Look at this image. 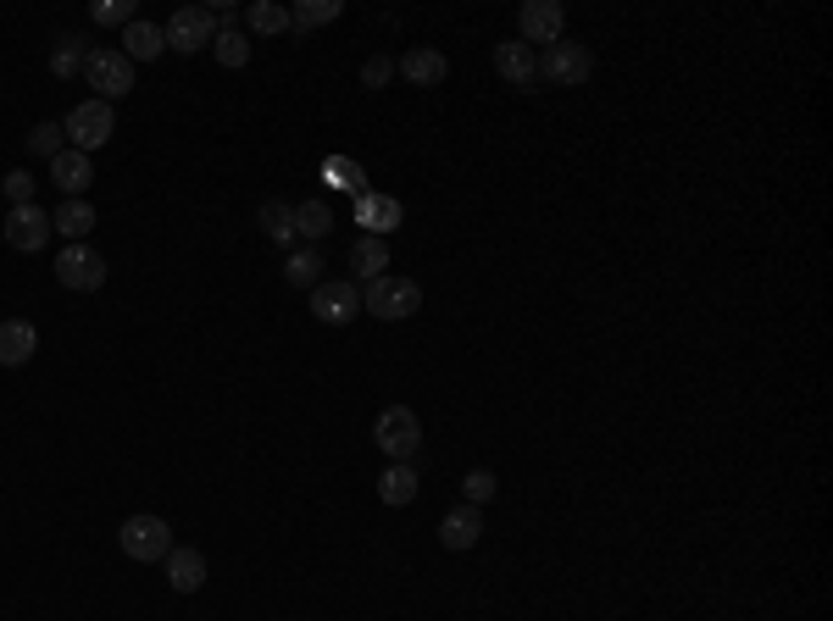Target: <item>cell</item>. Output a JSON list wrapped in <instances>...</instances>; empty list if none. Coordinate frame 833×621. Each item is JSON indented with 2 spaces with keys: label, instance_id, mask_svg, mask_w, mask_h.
Wrapping results in <instances>:
<instances>
[{
  "label": "cell",
  "instance_id": "1",
  "mask_svg": "<svg viewBox=\"0 0 833 621\" xmlns=\"http://www.w3.org/2000/svg\"><path fill=\"white\" fill-rule=\"evenodd\" d=\"M361 311L378 317V322H405V317L423 311V289H416L411 278H389V272H383L378 283L361 289Z\"/></svg>",
  "mask_w": 833,
  "mask_h": 621
},
{
  "label": "cell",
  "instance_id": "2",
  "mask_svg": "<svg viewBox=\"0 0 833 621\" xmlns=\"http://www.w3.org/2000/svg\"><path fill=\"white\" fill-rule=\"evenodd\" d=\"M62 134H68V145L73 151H84V156H95L112 134H117V112L95 95V101H79L68 117H62Z\"/></svg>",
  "mask_w": 833,
  "mask_h": 621
},
{
  "label": "cell",
  "instance_id": "3",
  "mask_svg": "<svg viewBox=\"0 0 833 621\" xmlns=\"http://www.w3.org/2000/svg\"><path fill=\"white\" fill-rule=\"evenodd\" d=\"M372 444L389 460H411L416 444H423V422H416V411H405V405H383L378 422H372Z\"/></svg>",
  "mask_w": 833,
  "mask_h": 621
},
{
  "label": "cell",
  "instance_id": "4",
  "mask_svg": "<svg viewBox=\"0 0 833 621\" xmlns=\"http://www.w3.org/2000/svg\"><path fill=\"white\" fill-rule=\"evenodd\" d=\"M117 544H123V555H128V560L151 566V560H167V549H173V527H167L162 516H128V521L117 527Z\"/></svg>",
  "mask_w": 833,
  "mask_h": 621
},
{
  "label": "cell",
  "instance_id": "5",
  "mask_svg": "<svg viewBox=\"0 0 833 621\" xmlns=\"http://www.w3.org/2000/svg\"><path fill=\"white\" fill-rule=\"evenodd\" d=\"M84 79H90V90H101L106 106L123 101V95H134V62L123 51H90L84 56Z\"/></svg>",
  "mask_w": 833,
  "mask_h": 621
},
{
  "label": "cell",
  "instance_id": "6",
  "mask_svg": "<svg viewBox=\"0 0 833 621\" xmlns=\"http://www.w3.org/2000/svg\"><path fill=\"white\" fill-rule=\"evenodd\" d=\"M162 34H167V51H178V56H189V51H212V40H217V18H212V7H178V12H173V23H167Z\"/></svg>",
  "mask_w": 833,
  "mask_h": 621
},
{
  "label": "cell",
  "instance_id": "7",
  "mask_svg": "<svg viewBox=\"0 0 833 621\" xmlns=\"http://www.w3.org/2000/svg\"><path fill=\"white\" fill-rule=\"evenodd\" d=\"M589 73H595V56H589L584 45H573V40H556V45H545V56H539V79H551V84H562V90L589 84Z\"/></svg>",
  "mask_w": 833,
  "mask_h": 621
},
{
  "label": "cell",
  "instance_id": "8",
  "mask_svg": "<svg viewBox=\"0 0 833 621\" xmlns=\"http://www.w3.org/2000/svg\"><path fill=\"white\" fill-rule=\"evenodd\" d=\"M517 40L523 45H556V40H567V7L562 0H528V7L517 12Z\"/></svg>",
  "mask_w": 833,
  "mask_h": 621
},
{
  "label": "cell",
  "instance_id": "9",
  "mask_svg": "<svg viewBox=\"0 0 833 621\" xmlns=\"http://www.w3.org/2000/svg\"><path fill=\"white\" fill-rule=\"evenodd\" d=\"M356 311H361V289H356V283L333 278V283H317V289H311V317H317L322 328H344V322H356Z\"/></svg>",
  "mask_w": 833,
  "mask_h": 621
},
{
  "label": "cell",
  "instance_id": "10",
  "mask_svg": "<svg viewBox=\"0 0 833 621\" xmlns=\"http://www.w3.org/2000/svg\"><path fill=\"white\" fill-rule=\"evenodd\" d=\"M56 283H62V289L90 294V289H101V283H106V261H101L90 245H68V250L56 256Z\"/></svg>",
  "mask_w": 833,
  "mask_h": 621
},
{
  "label": "cell",
  "instance_id": "11",
  "mask_svg": "<svg viewBox=\"0 0 833 621\" xmlns=\"http://www.w3.org/2000/svg\"><path fill=\"white\" fill-rule=\"evenodd\" d=\"M45 239H51V217H45V206H12V211H7V245H12L18 256L45 250Z\"/></svg>",
  "mask_w": 833,
  "mask_h": 621
},
{
  "label": "cell",
  "instance_id": "12",
  "mask_svg": "<svg viewBox=\"0 0 833 621\" xmlns=\"http://www.w3.org/2000/svg\"><path fill=\"white\" fill-rule=\"evenodd\" d=\"M394 73H400L405 84H416V90H434V84H445L451 62H445V51H434V45H416V51H405V56L394 62Z\"/></svg>",
  "mask_w": 833,
  "mask_h": 621
},
{
  "label": "cell",
  "instance_id": "13",
  "mask_svg": "<svg viewBox=\"0 0 833 621\" xmlns=\"http://www.w3.org/2000/svg\"><path fill=\"white\" fill-rule=\"evenodd\" d=\"M51 184H56L68 200H84V195H90V184H95V162H90L84 151H73V145H68V151L51 162Z\"/></svg>",
  "mask_w": 833,
  "mask_h": 621
},
{
  "label": "cell",
  "instance_id": "14",
  "mask_svg": "<svg viewBox=\"0 0 833 621\" xmlns=\"http://www.w3.org/2000/svg\"><path fill=\"white\" fill-rule=\"evenodd\" d=\"M495 73H501L506 84H517V90H534V79H539L534 45H523V40H501V45H495Z\"/></svg>",
  "mask_w": 833,
  "mask_h": 621
},
{
  "label": "cell",
  "instance_id": "15",
  "mask_svg": "<svg viewBox=\"0 0 833 621\" xmlns=\"http://www.w3.org/2000/svg\"><path fill=\"white\" fill-rule=\"evenodd\" d=\"M479 538H484V510L479 505H456V510L440 516V544L445 549H473Z\"/></svg>",
  "mask_w": 833,
  "mask_h": 621
},
{
  "label": "cell",
  "instance_id": "16",
  "mask_svg": "<svg viewBox=\"0 0 833 621\" xmlns=\"http://www.w3.org/2000/svg\"><path fill=\"white\" fill-rule=\"evenodd\" d=\"M167 582H173V593H200L206 588V555L189 544H173L167 549Z\"/></svg>",
  "mask_w": 833,
  "mask_h": 621
},
{
  "label": "cell",
  "instance_id": "17",
  "mask_svg": "<svg viewBox=\"0 0 833 621\" xmlns=\"http://www.w3.org/2000/svg\"><path fill=\"white\" fill-rule=\"evenodd\" d=\"M34 350H40V328L34 322H23V317L0 322V366H29Z\"/></svg>",
  "mask_w": 833,
  "mask_h": 621
},
{
  "label": "cell",
  "instance_id": "18",
  "mask_svg": "<svg viewBox=\"0 0 833 621\" xmlns=\"http://www.w3.org/2000/svg\"><path fill=\"white\" fill-rule=\"evenodd\" d=\"M356 222L372 239H383V234L400 228V200H389V195H356Z\"/></svg>",
  "mask_w": 833,
  "mask_h": 621
},
{
  "label": "cell",
  "instance_id": "19",
  "mask_svg": "<svg viewBox=\"0 0 833 621\" xmlns=\"http://www.w3.org/2000/svg\"><path fill=\"white\" fill-rule=\"evenodd\" d=\"M162 51H167V34H162L156 23L134 18V23L123 29V56H128V62H156Z\"/></svg>",
  "mask_w": 833,
  "mask_h": 621
},
{
  "label": "cell",
  "instance_id": "20",
  "mask_svg": "<svg viewBox=\"0 0 833 621\" xmlns=\"http://www.w3.org/2000/svg\"><path fill=\"white\" fill-rule=\"evenodd\" d=\"M350 267H356V283H378L383 267H389V245L372 239V234H361V239L350 245Z\"/></svg>",
  "mask_w": 833,
  "mask_h": 621
},
{
  "label": "cell",
  "instance_id": "21",
  "mask_svg": "<svg viewBox=\"0 0 833 621\" xmlns=\"http://www.w3.org/2000/svg\"><path fill=\"white\" fill-rule=\"evenodd\" d=\"M51 228H62L73 245H84L90 228H95V206H90V200H62V206L51 211Z\"/></svg>",
  "mask_w": 833,
  "mask_h": 621
},
{
  "label": "cell",
  "instance_id": "22",
  "mask_svg": "<svg viewBox=\"0 0 833 621\" xmlns=\"http://www.w3.org/2000/svg\"><path fill=\"white\" fill-rule=\"evenodd\" d=\"M339 12H344L339 0H295V7H289V29H295V34H311V29H328Z\"/></svg>",
  "mask_w": 833,
  "mask_h": 621
},
{
  "label": "cell",
  "instance_id": "23",
  "mask_svg": "<svg viewBox=\"0 0 833 621\" xmlns=\"http://www.w3.org/2000/svg\"><path fill=\"white\" fill-rule=\"evenodd\" d=\"M378 494H383V505H411V499H416V472H411V460H394V466L378 477Z\"/></svg>",
  "mask_w": 833,
  "mask_h": 621
},
{
  "label": "cell",
  "instance_id": "24",
  "mask_svg": "<svg viewBox=\"0 0 833 621\" xmlns=\"http://www.w3.org/2000/svg\"><path fill=\"white\" fill-rule=\"evenodd\" d=\"M261 228H267L272 245H295V239H300V234H295V206H284V200H267V206H261Z\"/></svg>",
  "mask_w": 833,
  "mask_h": 621
},
{
  "label": "cell",
  "instance_id": "25",
  "mask_svg": "<svg viewBox=\"0 0 833 621\" xmlns=\"http://www.w3.org/2000/svg\"><path fill=\"white\" fill-rule=\"evenodd\" d=\"M328 228H333V211L322 206V200H306V206H295V234L300 239H328Z\"/></svg>",
  "mask_w": 833,
  "mask_h": 621
},
{
  "label": "cell",
  "instance_id": "26",
  "mask_svg": "<svg viewBox=\"0 0 833 621\" xmlns=\"http://www.w3.org/2000/svg\"><path fill=\"white\" fill-rule=\"evenodd\" d=\"M284 278H289V289H317V278H322V256H317V250H295V256L284 261Z\"/></svg>",
  "mask_w": 833,
  "mask_h": 621
},
{
  "label": "cell",
  "instance_id": "27",
  "mask_svg": "<svg viewBox=\"0 0 833 621\" xmlns=\"http://www.w3.org/2000/svg\"><path fill=\"white\" fill-rule=\"evenodd\" d=\"M212 56H217L223 68H245V62H250V40H245L239 29H223V34L212 40Z\"/></svg>",
  "mask_w": 833,
  "mask_h": 621
},
{
  "label": "cell",
  "instance_id": "28",
  "mask_svg": "<svg viewBox=\"0 0 833 621\" xmlns=\"http://www.w3.org/2000/svg\"><path fill=\"white\" fill-rule=\"evenodd\" d=\"M23 145H29V156H45V162H56V156L68 151V134H62V123H40V128H34Z\"/></svg>",
  "mask_w": 833,
  "mask_h": 621
},
{
  "label": "cell",
  "instance_id": "29",
  "mask_svg": "<svg viewBox=\"0 0 833 621\" xmlns=\"http://www.w3.org/2000/svg\"><path fill=\"white\" fill-rule=\"evenodd\" d=\"M245 23H250L256 34H284V29H289V7H272V0H256V7L245 12Z\"/></svg>",
  "mask_w": 833,
  "mask_h": 621
},
{
  "label": "cell",
  "instance_id": "30",
  "mask_svg": "<svg viewBox=\"0 0 833 621\" xmlns=\"http://www.w3.org/2000/svg\"><path fill=\"white\" fill-rule=\"evenodd\" d=\"M495 488H501L495 472H467V477H462V494H467L462 505H479V510H484V505L495 499Z\"/></svg>",
  "mask_w": 833,
  "mask_h": 621
},
{
  "label": "cell",
  "instance_id": "31",
  "mask_svg": "<svg viewBox=\"0 0 833 621\" xmlns=\"http://www.w3.org/2000/svg\"><path fill=\"white\" fill-rule=\"evenodd\" d=\"M95 23H101V29H128V23H134V0H101Z\"/></svg>",
  "mask_w": 833,
  "mask_h": 621
},
{
  "label": "cell",
  "instance_id": "32",
  "mask_svg": "<svg viewBox=\"0 0 833 621\" xmlns=\"http://www.w3.org/2000/svg\"><path fill=\"white\" fill-rule=\"evenodd\" d=\"M51 73H56V79H73V73H84V45H79L73 34L62 40V51H56V62H51Z\"/></svg>",
  "mask_w": 833,
  "mask_h": 621
},
{
  "label": "cell",
  "instance_id": "33",
  "mask_svg": "<svg viewBox=\"0 0 833 621\" xmlns=\"http://www.w3.org/2000/svg\"><path fill=\"white\" fill-rule=\"evenodd\" d=\"M389 79H394V62H389V56H372V62L361 68V84H367V90H383Z\"/></svg>",
  "mask_w": 833,
  "mask_h": 621
},
{
  "label": "cell",
  "instance_id": "34",
  "mask_svg": "<svg viewBox=\"0 0 833 621\" xmlns=\"http://www.w3.org/2000/svg\"><path fill=\"white\" fill-rule=\"evenodd\" d=\"M7 200L12 206H34V178L29 173H7Z\"/></svg>",
  "mask_w": 833,
  "mask_h": 621
},
{
  "label": "cell",
  "instance_id": "35",
  "mask_svg": "<svg viewBox=\"0 0 833 621\" xmlns=\"http://www.w3.org/2000/svg\"><path fill=\"white\" fill-rule=\"evenodd\" d=\"M328 173H333V184H344L350 195H361V167H350V162H328Z\"/></svg>",
  "mask_w": 833,
  "mask_h": 621
}]
</instances>
